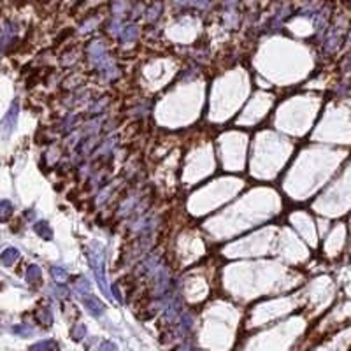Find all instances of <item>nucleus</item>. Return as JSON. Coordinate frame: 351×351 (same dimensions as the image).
<instances>
[{"mask_svg":"<svg viewBox=\"0 0 351 351\" xmlns=\"http://www.w3.org/2000/svg\"><path fill=\"white\" fill-rule=\"evenodd\" d=\"M126 9H128L126 0H115V4H113V12H115V14H123Z\"/></svg>","mask_w":351,"mask_h":351,"instance_id":"obj_15","label":"nucleus"},{"mask_svg":"<svg viewBox=\"0 0 351 351\" xmlns=\"http://www.w3.org/2000/svg\"><path fill=\"white\" fill-rule=\"evenodd\" d=\"M18 258H19V251L16 248L4 249V253L0 255V260H2V263H4V265H12V263H14Z\"/></svg>","mask_w":351,"mask_h":351,"instance_id":"obj_8","label":"nucleus"},{"mask_svg":"<svg viewBox=\"0 0 351 351\" xmlns=\"http://www.w3.org/2000/svg\"><path fill=\"white\" fill-rule=\"evenodd\" d=\"M223 2H225V5H235L239 0H223Z\"/></svg>","mask_w":351,"mask_h":351,"instance_id":"obj_19","label":"nucleus"},{"mask_svg":"<svg viewBox=\"0 0 351 351\" xmlns=\"http://www.w3.org/2000/svg\"><path fill=\"white\" fill-rule=\"evenodd\" d=\"M30 351H60V348L56 344V341L46 339V341H39L37 344H33L30 348Z\"/></svg>","mask_w":351,"mask_h":351,"instance_id":"obj_4","label":"nucleus"},{"mask_svg":"<svg viewBox=\"0 0 351 351\" xmlns=\"http://www.w3.org/2000/svg\"><path fill=\"white\" fill-rule=\"evenodd\" d=\"M88 256H90V265H92L100 290L106 295H111V288H109L108 281H106V270H104V263H106L104 262V251L99 248V244H93L92 248L88 249Z\"/></svg>","mask_w":351,"mask_h":351,"instance_id":"obj_1","label":"nucleus"},{"mask_svg":"<svg viewBox=\"0 0 351 351\" xmlns=\"http://www.w3.org/2000/svg\"><path fill=\"white\" fill-rule=\"evenodd\" d=\"M135 37H137V26L135 25H130V26H126V28L123 30L121 42H130V41H133Z\"/></svg>","mask_w":351,"mask_h":351,"instance_id":"obj_12","label":"nucleus"},{"mask_svg":"<svg viewBox=\"0 0 351 351\" xmlns=\"http://www.w3.org/2000/svg\"><path fill=\"white\" fill-rule=\"evenodd\" d=\"M12 215V204L9 200H2L0 202V222H7Z\"/></svg>","mask_w":351,"mask_h":351,"instance_id":"obj_10","label":"nucleus"},{"mask_svg":"<svg viewBox=\"0 0 351 351\" xmlns=\"http://www.w3.org/2000/svg\"><path fill=\"white\" fill-rule=\"evenodd\" d=\"M16 119H18V106H16V104H12V108L9 109L7 116L4 118V128L7 130V132H11V130L14 128Z\"/></svg>","mask_w":351,"mask_h":351,"instance_id":"obj_7","label":"nucleus"},{"mask_svg":"<svg viewBox=\"0 0 351 351\" xmlns=\"http://www.w3.org/2000/svg\"><path fill=\"white\" fill-rule=\"evenodd\" d=\"M51 274L56 283H63V281H67V277H69L67 270H63L62 267H51Z\"/></svg>","mask_w":351,"mask_h":351,"instance_id":"obj_13","label":"nucleus"},{"mask_svg":"<svg viewBox=\"0 0 351 351\" xmlns=\"http://www.w3.org/2000/svg\"><path fill=\"white\" fill-rule=\"evenodd\" d=\"M16 35V26L12 23H7L2 30V37H0V49H5L9 46V42L14 39Z\"/></svg>","mask_w":351,"mask_h":351,"instance_id":"obj_3","label":"nucleus"},{"mask_svg":"<svg viewBox=\"0 0 351 351\" xmlns=\"http://www.w3.org/2000/svg\"><path fill=\"white\" fill-rule=\"evenodd\" d=\"M25 279L28 285H37L39 281H41V269H39L37 265H30L28 269H26Z\"/></svg>","mask_w":351,"mask_h":351,"instance_id":"obj_9","label":"nucleus"},{"mask_svg":"<svg viewBox=\"0 0 351 351\" xmlns=\"http://www.w3.org/2000/svg\"><path fill=\"white\" fill-rule=\"evenodd\" d=\"M350 39H351V32H350Z\"/></svg>","mask_w":351,"mask_h":351,"instance_id":"obj_20","label":"nucleus"},{"mask_svg":"<svg viewBox=\"0 0 351 351\" xmlns=\"http://www.w3.org/2000/svg\"><path fill=\"white\" fill-rule=\"evenodd\" d=\"M72 337H74L76 341L83 339V337H85V327H83V325H76L74 330H72Z\"/></svg>","mask_w":351,"mask_h":351,"instance_id":"obj_17","label":"nucleus"},{"mask_svg":"<svg viewBox=\"0 0 351 351\" xmlns=\"http://www.w3.org/2000/svg\"><path fill=\"white\" fill-rule=\"evenodd\" d=\"M33 230H35V232H37L42 239L49 240L53 237V230H51V227H49V223L46 222V220H41V222L35 223V225H33Z\"/></svg>","mask_w":351,"mask_h":351,"instance_id":"obj_5","label":"nucleus"},{"mask_svg":"<svg viewBox=\"0 0 351 351\" xmlns=\"http://www.w3.org/2000/svg\"><path fill=\"white\" fill-rule=\"evenodd\" d=\"M83 302H85V306H86V309L90 311V313L93 314V316H100V314L104 313V309H106V306H104L102 302H100L97 297H93V295H85L83 297Z\"/></svg>","mask_w":351,"mask_h":351,"instance_id":"obj_2","label":"nucleus"},{"mask_svg":"<svg viewBox=\"0 0 351 351\" xmlns=\"http://www.w3.org/2000/svg\"><path fill=\"white\" fill-rule=\"evenodd\" d=\"M99 351H118V348H116V344H113V343H104Z\"/></svg>","mask_w":351,"mask_h":351,"instance_id":"obj_18","label":"nucleus"},{"mask_svg":"<svg viewBox=\"0 0 351 351\" xmlns=\"http://www.w3.org/2000/svg\"><path fill=\"white\" fill-rule=\"evenodd\" d=\"M76 292H78L81 297H85L90 293V283L85 279V277H78V279H76Z\"/></svg>","mask_w":351,"mask_h":351,"instance_id":"obj_11","label":"nucleus"},{"mask_svg":"<svg viewBox=\"0 0 351 351\" xmlns=\"http://www.w3.org/2000/svg\"><path fill=\"white\" fill-rule=\"evenodd\" d=\"M14 332L23 337H28V336H32L33 330H32V327H28V325H18V327H14Z\"/></svg>","mask_w":351,"mask_h":351,"instance_id":"obj_16","label":"nucleus"},{"mask_svg":"<svg viewBox=\"0 0 351 351\" xmlns=\"http://www.w3.org/2000/svg\"><path fill=\"white\" fill-rule=\"evenodd\" d=\"M35 316H37L39 323L44 325V327H48V325H51L53 323V313H51L49 307H39V309L35 311Z\"/></svg>","mask_w":351,"mask_h":351,"instance_id":"obj_6","label":"nucleus"},{"mask_svg":"<svg viewBox=\"0 0 351 351\" xmlns=\"http://www.w3.org/2000/svg\"><path fill=\"white\" fill-rule=\"evenodd\" d=\"M162 7H163V5L160 4V2H155V4H153L151 7L148 9V19H149V21H155V19L158 18L160 12H162Z\"/></svg>","mask_w":351,"mask_h":351,"instance_id":"obj_14","label":"nucleus"}]
</instances>
